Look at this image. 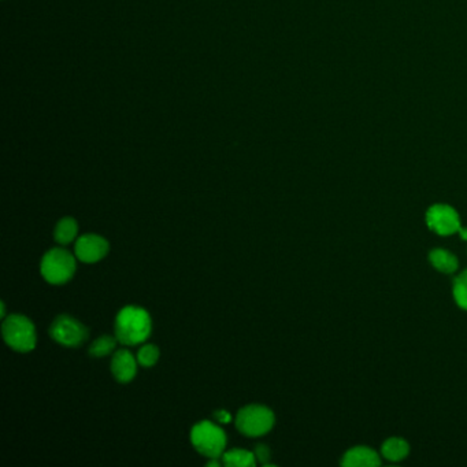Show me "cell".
<instances>
[{
	"mask_svg": "<svg viewBox=\"0 0 467 467\" xmlns=\"http://www.w3.org/2000/svg\"><path fill=\"white\" fill-rule=\"evenodd\" d=\"M3 339L13 350L29 352L36 347V329L31 319L13 314L3 321Z\"/></svg>",
	"mask_w": 467,
	"mask_h": 467,
	"instance_id": "obj_3",
	"label": "cell"
},
{
	"mask_svg": "<svg viewBox=\"0 0 467 467\" xmlns=\"http://www.w3.org/2000/svg\"><path fill=\"white\" fill-rule=\"evenodd\" d=\"M215 418L219 421V422H222V424H226V422H229L231 419H232V417H231V414L229 412H226V411H216L215 412Z\"/></svg>",
	"mask_w": 467,
	"mask_h": 467,
	"instance_id": "obj_19",
	"label": "cell"
},
{
	"mask_svg": "<svg viewBox=\"0 0 467 467\" xmlns=\"http://www.w3.org/2000/svg\"><path fill=\"white\" fill-rule=\"evenodd\" d=\"M78 225L77 221L75 218H63L60 219L55 228L54 232V238L58 241L59 244H69L72 243L76 236H77Z\"/></svg>",
	"mask_w": 467,
	"mask_h": 467,
	"instance_id": "obj_14",
	"label": "cell"
},
{
	"mask_svg": "<svg viewBox=\"0 0 467 467\" xmlns=\"http://www.w3.org/2000/svg\"><path fill=\"white\" fill-rule=\"evenodd\" d=\"M383 456L387 458L388 461L392 462H399L402 459H405L410 452L409 443L403 439L399 437H392L388 439L381 448Z\"/></svg>",
	"mask_w": 467,
	"mask_h": 467,
	"instance_id": "obj_11",
	"label": "cell"
},
{
	"mask_svg": "<svg viewBox=\"0 0 467 467\" xmlns=\"http://www.w3.org/2000/svg\"><path fill=\"white\" fill-rule=\"evenodd\" d=\"M429 260L439 272L454 273L458 270L456 256L446 250H440V248L433 250L429 253Z\"/></svg>",
	"mask_w": 467,
	"mask_h": 467,
	"instance_id": "obj_12",
	"label": "cell"
},
{
	"mask_svg": "<svg viewBox=\"0 0 467 467\" xmlns=\"http://www.w3.org/2000/svg\"><path fill=\"white\" fill-rule=\"evenodd\" d=\"M428 226L436 234L449 236L458 234L462 228L459 215L448 204H434L427 213Z\"/></svg>",
	"mask_w": 467,
	"mask_h": 467,
	"instance_id": "obj_7",
	"label": "cell"
},
{
	"mask_svg": "<svg viewBox=\"0 0 467 467\" xmlns=\"http://www.w3.org/2000/svg\"><path fill=\"white\" fill-rule=\"evenodd\" d=\"M41 275L53 285H62L76 273V259L67 250L53 248L45 253L40 265Z\"/></svg>",
	"mask_w": 467,
	"mask_h": 467,
	"instance_id": "obj_2",
	"label": "cell"
},
{
	"mask_svg": "<svg viewBox=\"0 0 467 467\" xmlns=\"http://www.w3.org/2000/svg\"><path fill=\"white\" fill-rule=\"evenodd\" d=\"M110 250L106 238L98 234H84L76 243V256L84 263H97L101 260Z\"/></svg>",
	"mask_w": 467,
	"mask_h": 467,
	"instance_id": "obj_8",
	"label": "cell"
},
{
	"mask_svg": "<svg viewBox=\"0 0 467 467\" xmlns=\"http://www.w3.org/2000/svg\"><path fill=\"white\" fill-rule=\"evenodd\" d=\"M274 421L275 418L272 410L259 405H251L237 412L236 427L248 437H258L270 432Z\"/></svg>",
	"mask_w": 467,
	"mask_h": 467,
	"instance_id": "obj_5",
	"label": "cell"
},
{
	"mask_svg": "<svg viewBox=\"0 0 467 467\" xmlns=\"http://www.w3.org/2000/svg\"><path fill=\"white\" fill-rule=\"evenodd\" d=\"M458 234H461V237H462L463 240H467V229H465V228H461Z\"/></svg>",
	"mask_w": 467,
	"mask_h": 467,
	"instance_id": "obj_20",
	"label": "cell"
},
{
	"mask_svg": "<svg viewBox=\"0 0 467 467\" xmlns=\"http://www.w3.org/2000/svg\"><path fill=\"white\" fill-rule=\"evenodd\" d=\"M89 331L76 318L62 314L55 318L50 328V336L62 346L79 347L87 339Z\"/></svg>",
	"mask_w": 467,
	"mask_h": 467,
	"instance_id": "obj_6",
	"label": "cell"
},
{
	"mask_svg": "<svg viewBox=\"0 0 467 467\" xmlns=\"http://www.w3.org/2000/svg\"><path fill=\"white\" fill-rule=\"evenodd\" d=\"M158 359H159V350L156 346H151V344L144 346L141 350L138 351V355H137V362L145 368L154 366L158 362Z\"/></svg>",
	"mask_w": 467,
	"mask_h": 467,
	"instance_id": "obj_17",
	"label": "cell"
},
{
	"mask_svg": "<svg viewBox=\"0 0 467 467\" xmlns=\"http://www.w3.org/2000/svg\"><path fill=\"white\" fill-rule=\"evenodd\" d=\"M255 459V454L246 449H231L222 455V462L228 467H253Z\"/></svg>",
	"mask_w": 467,
	"mask_h": 467,
	"instance_id": "obj_13",
	"label": "cell"
},
{
	"mask_svg": "<svg viewBox=\"0 0 467 467\" xmlns=\"http://www.w3.org/2000/svg\"><path fill=\"white\" fill-rule=\"evenodd\" d=\"M111 371L118 383H131L137 373V362L135 356L128 350H119L113 356Z\"/></svg>",
	"mask_w": 467,
	"mask_h": 467,
	"instance_id": "obj_9",
	"label": "cell"
},
{
	"mask_svg": "<svg viewBox=\"0 0 467 467\" xmlns=\"http://www.w3.org/2000/svg\"><path fill=\"white\" fill-rule=\"evenodd\" d=\"M0 306H1V314H0V317H1V318H4V317H6V306H4V303H3V302L0 303Z\"/></svg>",
	"mask_w": 467,
	"mask_h": 467,
	"instance_id": "obj_21",
	"label": "cell"
},
{
	"mask_svg": "<svg viewBox=\"0 0 467 467\" xmlns=\"http://www.w3.org/2000/svg\"><path fill=\"white\" fill-rule=\"evenodd\" d=\"M381 463L375 451L368 447H355L346 452L341 465L348 467H374Z\"/></svg>",
	"mask_w": 467,
	"mask_h": 467,
	"instance_id": "obj_10",
	"label": "cell"
},
{
	"mask_svg": "<svg viewBox=\"0 0 467 467\" xmlns=\"http://www.w3.org/2000/svg\"><path fill=\"white\" fill-rule=\"evenodd\" d=\"M191 441L197 452L210 459L222 456L226 447L225 432L209 421L196 424L191 432Z\"/></svg>",
	"mask_w": 467,
	"mask_h": 467,
	"instance_id": "obj_4",
	"label": "cell"
},
{
	"mask_svg": "<svg viewBox=\"0 0 467 467\" xmlns=\"http://www.w3.org/2000/svg\"><path fill=\"white\" fill-rule=\"evenodd\" d=\"M117 337H111L104 334L103 337H100L98 340H95L91 347H89V353L95 358H101L109 355L111 351L116 348L117 346Z\"/></svg>",
	"mask_w": 467,
	"mask_h": 467,
	"instance_id": "obj_15",
	"label": "cell"
},
{
	"mask_svg": "<svg viewBox=\"0 0 467 467\" xmlns=\"http://www.w3.org/2000/svg\"><path fill=\"white\" fill-rule=\"evenodd\" d=\"M454 297L459 307L467 310V270L461 273L454 282Z\"/></svg>",
	"mask_w": 467,
	"mask_h": 467,
	"instance_id": "obj_16",
	"label": "cell"
},
{
	"mask_svg": "<svg viewBox=\"0 0 467 467\" xmlns=\"http://www.w3.org/2000/svg\"><path fill=\"white\" fill-rule=\"evenodd\" d=\"M255 458L256 461H259L262 465H268L269 459H270V449L268 446L259 444L258 447L255 448Z\"/></svg>",
	"mask_w": 467,
	"mask_h": 467,
	"instance_id": "obj_18",
	"label": "cell"
},
{
	"mask_svg": "<svg viewBox=\"0 0 467 467\" xmlns=\"http://www.w3.org/2000/svg\"><path fill=\"white\" fill-rule=\"evenodd\" d=\"M150 314L140 307H125L118 312L116 319V337L125 346H136L151 334Z\"/></svg>",
	"mask_w": 467,
	"mask_h": 467,
	"instance_id": "obj_1",
	"label": "cell"
}]
</instances>
